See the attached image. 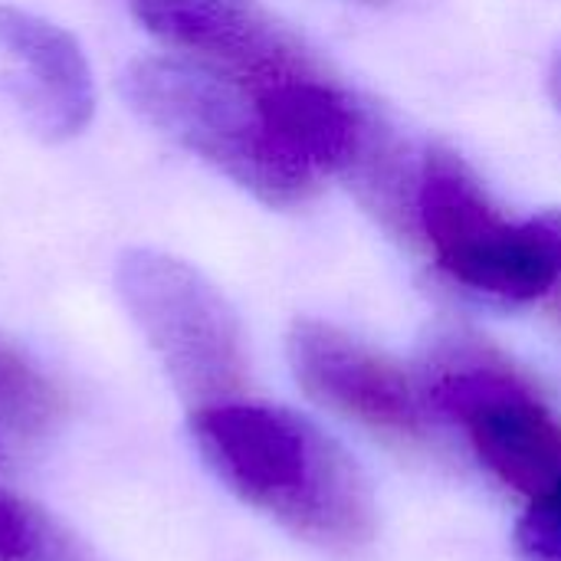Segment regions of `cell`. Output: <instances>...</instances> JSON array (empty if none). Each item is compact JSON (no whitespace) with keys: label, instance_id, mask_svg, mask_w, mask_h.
<instances>
[{"label":"cell","instance_id":"obj_6","mask_svg":"<svg viewBox=\"0 0 561 561\" xmlns=\"http://www.w3.org/2000/svg\"><path fill=\"white\" fill-rule=\"evenodd\" d=\"M158 39L250 89L322 72L312 49L260 0H131Z\"/></svg>","mask_w":561,"mask_h":561},{"label":"cell","instance_id":"obj_7","mask_svg":"<svg viewBox=\"0 0 561 561\" xmlns=\"http://www.w3.org/2000/svg\"><path fill=\"white\" fill-rule=\"evenodd\" d=\"M286 355L299 388L316 404L388 440L414 444L424 437L427 404L421 391L394 362L348 332L319 319H299L289 329Z\"/></svg>","mask_w":561,"mask_h":561},{"label":"cell","instance_id":"obj_10","mask_svg":"<svg viewBox=\"0 0 561 561\" xmlns=\"http://www.w3.org/2000/svg\"><path fill=\"white\" fill-rule=\"evenodd\" d=\"M0 561H99L62 519L26 496L0 490Z\"/></svg>","mask_w":561,"mask_h":561},{"label":"cell","instance_id":"obj_11","mask_svg":"<svg viewBox=\"0 0 561 561\" xmlns=\"http://www.w3.org/2000/svg\"><path fill=\"white\" fill-rule=\"evenodd\" d=\"M516 542L539 561H561V480L539 493L516 529Z\"/></svg>","mask_w":561,"mask_h":561},{"label":"cell","instance_id":"obj_9","mask_svg":"<svg viewBox=\"0 0 561 561\" xmlns=\"http://www.w3.org/2000/svg\"><path fill=\"white\" fill-rule=\"evenodd\" d=\"M66 414L62 391L7 339H0V424L16 437H46Z\"/></svg>","mask_w":561,"mask_h":561},{"label":"cell","instance_id":"obj_8","mask_svg":"<svg viewBox=\"0 0 561 561\" xmlns=\"http://www.w3.org/2000/svg\"><path fill=\"white\" fill-rule=\"evenodd\" d=\"M0 49L26 72V99L43 138L62 141L89 125L95 108L92 69L62 26L0 3Z\"/></svg>","mask_w":561,"mask_h":561},{"label":"cell","instance_id":"obj_4","mask_svg":"<svg viewBox=\"0 0 561 561\" xmlns=\"http://www.w3.org/2000/svg\"><path fill=\"white\" fill-rule=\"evenodd\" d=\"M427 398L470 437L480 460L536 500L561 480V424L529 378L486 339L444 329L424 355Z\"/></svg>","mask_w":561,"mask_h":561},{"label":"cell","instance_id":"obj_1","mask_svg":"<svg viewBox=\"0 0 561 561\" xmlns=\"http://www.w3.org/2000/svg\"><path fill=\"white\" fill-rule=\"evenodd\" d=\"M187 431L207 470L289 533L329 549L371 539L375 500L362 467L309 417L230 398L194 408Z\"/></svg>","mask_w":561,"mask_h":561},{"label":"cell","instance_id":"obj_13","mask_svg":"<svg viewBox=\"0 0 561 561\" xmlns=\"http://www.w3.org/2000/svg\"><path fill=\"white\" fill-rule=\"evenodd\" d=\"M556 319H559V325H561V286L556 289Z\"/></svg>","mask_w":561,"mask_h":561},{"label":"cell","instance_id":"obj_5","mask_svg":"<svg viewBox=\"0 0 561 561\" xmlns=\"http://www.w3.org/2000/svg\"><path fill=\"white\" fill-rule=\"evenodd\" d=\"M115 289L191 408L240 398L247 385L243 329L227 296L191 263L161 250H128Z\"/></svg>","mask_w":561,"mask_h":561},{"label":"cell","instance_id":"obj_2","mask_svg":"<svg viewBox=\"0 0 561 561\" xmlns=\"http://www.w3.org/2000/svg\"><path fill=\"white\" fill-rule=\"evenodd\" d=\"M131 108L270 207L306 204L319 174L276 135L260 99L197 59L145 56L122 76Z\"/></svg>","mask_w":561,"mask_h":561},{"label":"cell","instance_id":"obj_12","mask_svg":"<svg viewBox=\"0 0 561 561\" xmlns=\"http://www.w3.org/2000/svg\"><path fill=\"white\" fill-rule=\"evenodd\" d=\"M549 89H552V99H556V105H559V112H561V46L556 49V56H552V69H549Z\"/></svg>","mask_w":561,"mask_h":561},{"label":"cell","instance_id":"obj_3","mask_svg":"<svg viewBox=\"0 0 561 561\" xmlns=\"http://www.w3.org/2000/svg\"><path fill=\"white\" fill-rule=\"evenodd\" d=\"M417 224L437 266L473 293L533 302L561 286V210L506 220L467 161L447 148L424 154Z\"/></svg>","mask_w":561,"mask_h":561}]
</instances>
